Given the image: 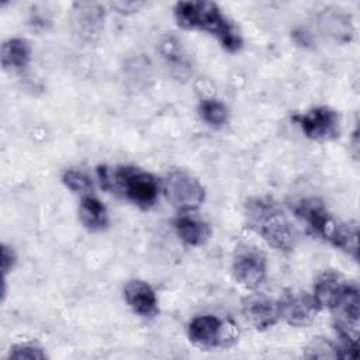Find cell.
I'll return each mask as SVG.
<instances>
[{
  "instance_id": "1",
  "label": "cell",
  "mask_w": 360,
  "mask_h": 360,
  "mask_svg": "<svg viewBox=\"0 0 360 360\" xmlns=\"http://www.w3.org/2000/svg\"><path fill=\"white\" fill-rule=\"evenodd\" d=\"M174 18L181 28L207 31L218 38L221 45L236 52L242 48V37L236 27L222 14L214 1H179L174 6Z\"/></svg>"
},
{
  "instance_id": "2",
  "label": "cell",
  "mask_w": 360,
  "mask_h": 360,
  "mask_svg": "<svg viewBox=\"0 0 360 360\" xmlns=\"http://www.w3.org/2000/svg\"><path fill=\"white\" fill-rule=\"evenodd\" d=\"M245 215L250 229L267 245L288 252L294 248V229L280 205L269 197H252L245 204Z\"/></svg>"
},
{
  "instance_id": "3",
  "label": "cell",
  "mask_w": 360,
  "mask_h": 360,
  "mask_svg": "<svg viewBox=\"0 0 360 360\" xmlns=\"http://www.w3.org/2000/svg\"><path fill=\"white\" fill-rule=\"evenodd\" d=\"M101 186L115 193L142 210L150 208L158 200V181L156 179L135 166H118L108 169L105 166L97 169Z\"/></svg>"
},
{
  "instance_id": "4",
  "label": "cell",
  "mask_w": 360,
  "mask_h": 360,
  "mask_svg": "<svg viewBox=\"0 0 360 360\" xmlns=\"http://www.w3.org/2000/svg\"><path fill=\"white\" fill-rule=\"evenodd\" d=\"M312 297L319 308L335 312V321L359 325V291L340 274L335 271L322 273L314 284Z\"/></svg>"
},
{
  "instance_id": "5",
  "label": "cell",
  "mask_w": 360,
  "mask_h": 360,
  "mask_svg": "<svg viewBox=\"0 0 360 360\" xmlns=\"http://www.w3.org/2000/svg\"><path fill=\"white\" fill-rule=\"evenodd\" d=\"M239 332L233 322L214 315H201L188 325L190 340L200 347H226L238 340Z\"/></svg>"
},
{
  "instance_id": "6",
  "label": "cell",
  "mask_w": 360,
  "mask_h": 360,
  "mask_svg": "<svg viewBox=\"0 0 360 360\" xmlns=\"http://www.w3.org/2000/svg\"><path fill=\"white\" fill-rule=\"evenodd\" d=\"M165 193L169 202L183 212L198 208L204 198L205 190L202 184L191 173L186 170H173L165 181Z\"/></svg>"
},
{
  "instance_id": "7",
  "label": "cell",
  "mask_w": 360,
  "mask_h": 360,
  "mask_svg": "<svg viewBox=\"0 0 360 360\" xmlns=\"http://www.w3.org/2000/svg\"><path fill=\"white\" fill-rule=\"evenodd\" d=\"M267 273V260L263 250L256 246H245L239 249L232 262L233 278L245 288L259 287Z\"/></svg>"
},
{
  "instance_id": "8",
  "label": "cell",
  "mask_w": 360,
  "mask_h": 360,
  "mask_svg": "<svg viewBox=\"0 0 360 360\" xmlns=\"http://www.w3.org/2000/svg\"><path fill=\"white\" fill-rule=\"evenodd\" d=\"M292 211L309 226L314 233L322 236L330 243L333 242L342 222L329 214L321 200L314 197L301 198L292 205Z\"/></svg>"
},
{
  "instance_id": "9",
  "label": "cell",
  "mask_w": 360,
  "mask_h": 360,
  "mask_svg": "<svg viewBox=\"0 0 360 360\" xmlns=\"http://www.w3.org/2000/svg\"><path fill=\"white\" fill-rule=\"evenodd\" d=\"M294 121L300 125L307 138L318 142L332 141L339 136V114L329 107H315L305 114L295 115Z\"/></svg>"
},
{
  "instance_id": "10",
  "label": "cell",
  "mask_w": 360,
  "mask_h": 360,
  "mask_svg": "<svg viewBox=\"0 0 360 360\" xmlns=\"http://www.w3.org/2000/svg\"><path fill=\"white\" fill-rule=\"evenodd\" d=\"M277 305L280 318L288 325L298 328L309 326L321 309L314 297L305 292H285Z\"/></svg>"
},
{
  "instance_id": "11",
  "label": "cell",
  "mask_w": 360,
  "mask_h": 360,
  "mask_svg": "<svg viewBox=\"0 0 360 360\" xmlns=\"http://www.w3.org/2000/svg\"><path fill=\"white\" fill-rule=\"evenodd\" d=\"M104 8L98 3L79 1L72 7V27L77 35L91 39L103 28Z\"/></svg>"
},
{
  "instance_id": "12",
  "label": "cell",
  "mask_w": 360,
  "mask_h": 360,
  "mask_svg": "<svg viewBox=\"0 0 360 360\" xmlns=\"http://www.w3.org/2000/svg\"><path fill=\"white\" fill-rule=\"evenodd\" d=\"M242 312L245 319L257 330L271 328L280 318L277 302L264 295H250L245 298Z\"/></svg>"
},
{
  "instance_id": "13",
  "label": "cell",
  "mask_w": 360,
  "mask_h": 360,
  "mask_svg": "<svg viewBox=\"0 0 360 360\" xmlns=\"http://www.w3.org/2000/svg\"><path fill=\"white\" fill-rule=\"evenodd\" d=\"M124 297L129 308L141 316H155L159 312L153 288L142 280H131L124 288Z\"/></svg>"
},
{
  "instance_id": "14",
  "label": "cell",
  "mask_w": 360,
  "mask_h": 360,
  "mask_svg": "<svg viewBox=\"0 0 360 360\" xmlns=\"http://www.w3.org/2000/svg\"><path fill=\"white\" fill-rule=\"evenodd\" d=\"M318 24L325 35L339 42H347L353 37V25L346 13L336 7L325 8L318 15Z\"/></svg>"
},
{
  "instance_id": "15",
  "label": "cell",
  "mask_w": 360,
  "mask_h": 360,
  "mask_svg": "<svg viewBox=\"0 0 360 360\" xmlns=\"http://www.w3.org/2000/svg\"><path fill=\"white\" fill-rule=\"evenodd\" d=\"M174 229L179 238L190 246L204 245L211 236L208 222L190 212H183L174 219Z\"/></svg>"
},
{
  "instance_id": "16",
  "label": "cell",
  "mask_w": 360,
  "mask_h": 360,
  "mask_svg": "<svg viewBox=\"0 0 360 360\" xmlns=\"http://www.w3.org/2000/svg\"><path fill=\"white\" fill-rule=\"evenodd\" d=\"M79 217L84 228L91 232L103 231L108 224V215L104 204L90 194L82 198L79 205Z\"/></svg>"
},
{
  "instance_id": "17",
  "label": "cell",
  "mask_w": 360,
  "mask_h": 360,
  "mask_svg": "<svg viewBox=\"0 0 360 360\" xmlns=\"http://www.w3.org/2000/svg\"><path fill=\"white\" fill-rule=\"evenodd\" d=\"M31 58L28 44L21 38H10L1 45V66L4 70L24 69Z\"/></svg>"
},
{
  "instance_id": "18",
  "label": "cell",
  "mask_w": 360,
  "mask_h": 360,
  "mask_svg": "<svg viewBox=\"0 0 360 360\" xmlns=\"http://www.w3.org/2000/svg\"><path fill=\"white\" fill-rule=\"evenodd\" d=\"M198 114L204 122L211 127H222L229 118V110L221 100L205 98L198 104Z\"/></svg>"
},
{
  "instance_id": "19",
  "label": "cell",
  "mask_w": 360,
  "mask_h": 360,
  "mask_svg": "<svg viewBox=\"0 0 360 360\" xmlns=\"http://www.w3.org/2000/svg\"><path fill=\"white\" fill-rule=\"evenodd\" d=\"M357 236H359V229L356 224H346L342 222L332 245L336 248L342 249L347 255H350L354 260L359 257V248H357Z\"/></svg>"
},
{
  "instance_id": "20",
  "label": "cell",
  "mask_w": 360,
  "mask_h": 360,
  "mask_svg": "<svg viewBox=\"0 0 360 360\" xmlns=\"http://www.w3.org/2000/svg\"><path fill=\"white\" fill-rule=\"evenodd\" d=\"M304 357H307V359H342L340 346H336L330 340H326L323 338H316L305 347Z\"/></svg>"
},
{
  "instance_id": "21",
  "label": "cell",
  "mask_w": 360,
  "mask_h": 360,
  "mask_svg": "<svg viewBox=\"0 0 360 360\" xmlns=\"http://www.w3.org/2000/svg\"><path fill=\"white\" fill-rule=\"evenodd\" d=\"M63 184L75 193H89L93 188L91 179L79 170H68L62 177Z\"/></svg>"
},
{
  "instance_id": "22",
  "label": "cell",
  "mask_w": 360,
  "mask_h": 360,
  "mask_svg": "<svg viewBox=\"0 0 360 360\" xmlns=\"http://www.w3.org/2000/svg\"><path fill=\"white\" fill-rule=\"evenodd\" d=\"M8 357L10 359H17V360H42L46 359V353L35 346V345H28V343H22V345H15L10 349L8 352Z\"/></svg>"
},
{
  "instance_id": "23",
  "label": "cell",
  "mask_w": 360,
  "mask_h": 360,
  "mask_svg": "<svg viewBox=\"0 0 360 360\" xmlns=\"http://www.w3.org/2000/svg\"><path fill=\"white\" fill-rule=\"evenodd\" d=\"M14 263H15L14 250L11 248H8L7 245H1V271H3L4 277L13 269Z\"/></svg>"
},
{
  "instance_id": "24",
  "label": "cell",
  "mask_w": 360,
  "mask_h": 360,
  "mask_svg": "<svg viewBox=\"0 0 360 360\" xmlns=\"http://www.w3.org/2000/svg\"><path fill=\"white\" fill-rule=\"evenodd\" d=\"M110 6L120 14H129V13L138 11V8H141L143 6V3H141V1H112V3H110Z\"/></svg>"
},
{
  "instance_id": "25",
  "label": "cell",
  "mask_w": 360,
  "mask_h": 360,
  "mask_svg": "<svg viewBox=\"0 0 360 360\" xmlns=\"http://www.w3.org/2000/svg\"><path fill=\"white\" fill-rule=\"evenodd\" d=\"M292 37H294V41L301 45V46H309L312 44V39H311V35L307 32V31H302V30H298V31H294L292 32Z\"/></svg>"
}]
</instances>
